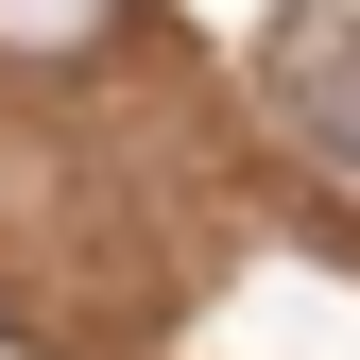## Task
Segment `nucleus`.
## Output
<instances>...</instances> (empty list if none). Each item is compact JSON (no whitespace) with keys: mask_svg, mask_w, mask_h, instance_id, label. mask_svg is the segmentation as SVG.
<instances>
[{"mask_svg":"<svg viewBox=\"0 0 360 360\" xmlns=\"http://www.w3.org/2000/svg\"><path fill=\"white\" fill-rule=\"evenodd\" d=\"M257 86H275V138H292V155L360 206V18H292Z\"/></svg>","mask_w":360,"mask_h":360,"instance_id":"nucleus-1","label":"nucleus"},{"mask_svg":"<svg viewBox=\"0 0 360 360\" xmlns=\"http://www.w3.org/2000/svg\"><path fill=\"white\" fill-rule=\"evenodd\" d=\"M103 18H120V0H0V52H18V69H69V52H103Z\"/></svg>","mask_w":360,"mask_h":360,"instance_id":"nucleus-2","label":"nucleus"}]
</instances>
